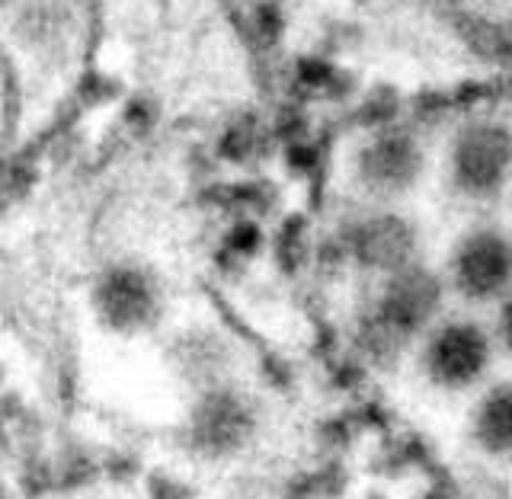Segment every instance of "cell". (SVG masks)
Returning a JSON list of instances; mask_svg holds the SVG:
<instances>
[{
	"label": "cell",
	"mask_w": 512,
	"mask_h": 499,
	"mask_svg": "<svg viewBox=\"0 0 512 499\" xmlns=\"http://www.w3.org/2000/svg\"><path fill=\"white\" fill-rule=\"evenodd\" d=\"M512 167V135L500 125L480 122L464 128L452 151V170L464 192L487 196L503 186Z\"/></svg>",
	"instance_id": "1"
},
{
	"label": "cell",
	"mask_w": 512,
	"mask_h": 499,
	"mask_svg": "<svg viewBox=\"0 0 512 499\" xmlns=\"http://www.w3.org/2000/svg\"><path fill=\"white\" fill-rule=\"evenodd\" d=\"M439 308V282L423 269H397L384 285L375 311V333L381 340L400 343L420 330Z\"/></svg>",
	"instance_id": "2"
},
{
	"label": "cell",
	"mask_w": 512,
	"mask_h": 499,
	"mask_svg": "<svg viewBox=\"0 0 512 499\" xmlns=\"http://www.w3.org/2000/svg\"><path fill=\"white\" fill-rule=\"evenodd\" d=\"M490 343L474 324H448L426 346V372L442 388H464L484 375Z\"/></svg>",
	"instance_id": "3"
},
{
	"label": "cell",
	"mask_w": 512,
	"mask_h": 499,
	"mask_svg": "<svg viewBox=\"0 0 512 499\" xmlns=\"http://www.w3.org/2000/svg\"><path fill=\"white\" fill-rule=\"evenodd\" d=\"M512 279V247L500 234L480 231L471 234L455 253V285L468 298L500 295Z\"/></svg>",
	"instance_id": "4"
},
{
	"label": "cell",
	"mask_w": 512,
	"mask_h": 499,
	"mask_svg": "<svg viewBox=\"0 0 512 499\" xmlns=\"http://www.w3.org/2000/svg\"><path fill=\"white\" fill-rule=\"evenodd\" d=\"M420 170V151L407 135H381L359 157V173L372 189H404Z\"/></svg>",
	"instance_id": "5"
},
{
	"label": "cell",
	"mask_w": 512,
	"mask_h": 499,
	"mask_svg": "<svg viewBox=\"0 0 512 499\" xmlns=\"http://www.w3.org/2000/svg\"><path fill=\"white\" fill-rule=\"evenodd\" d=\"M352 247H356V256L368 266L400 269L407 263V256H410L413 237H410L404 221L372 218V221H365L356 234H352Z\"/></svg>",
	"instance_id": "6"
},
{
	"label": "cell",
	"mask_w": 512,
	"mask_h": 499,
	"mask_svg": "<svg viewBox=\"0 0 512 499\" xmlns=\"http://www.w3.org/2000/svg\"><path fill=\"white\" fill-rule=\"evenodd\" d=\"M151 288L135 272H112L100 288V311L112 327H135L151 314Z\"/></svg>",
	"instance_id": "7"
},
{
	"label": "cell",
	"mask_w": 512,
	"mask_h": 499,
	"mask_svg": "<svg viewBox=\"0 0 512 499\" xmlns=\"http://www.w3.org/2000/svg\"><path fill=\"white\" fill-rule=\"evenodd\" d=\"M244 432H247V410L231 394L208 397L196 413V436L205 448H212V452L234 448L244 439Z\"/></svg>",
	"instance_id": "8"
},
{
	"label": "cell",
	"mask_w": 512,
	"mask_h": 499,
	"mask_svg": "<svg viewBox=\"0 0 512 499\" xmlns=\"http://www.w3.org/2000/svg\"><path fill=\"white\" fill-rule=\"evenodd\" d=\"M474 436L493 455L512 452V384L490 391L474 416Z\"/></svg>",
	"instance_id": "9"
},
{
	"label": "cell",
	"mask_w": 512,
	"mask_h": 499,
	"mask_svg": "<svg viewBox=\"0 0 512 499\" xmlns=\"http://www.w3.org/2000/svg\"><path fill=\"white\" fill-rule=\"evenodd\" d=\"M503 340L512 349V298L506 301V308H503Z\"/></svg>",
	"instance_id": "10"
}]
</instances>
